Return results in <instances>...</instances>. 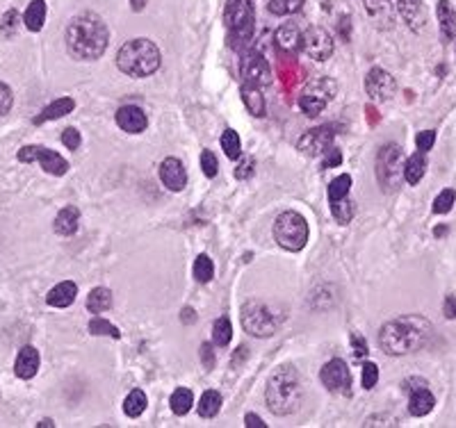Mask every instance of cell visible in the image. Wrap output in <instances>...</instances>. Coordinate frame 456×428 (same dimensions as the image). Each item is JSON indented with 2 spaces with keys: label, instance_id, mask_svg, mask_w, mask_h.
I'll return each instance as SVG.
<instances>
[{
  "label": "cell",
  "instance_id": "1",
  "mask_svg": "<svg viewBox=\"0 0 456 428\" xmlns=\"http://www.w3.org/2000/svg\"><path fill=\"white\" fill-rule=\"evenodd\" d=\"M110 43V30L101 16L92 12L78 14L71 18V23L66 26V48H69L71 58L83 62H94L103 58Z\"/></svg>",
  "mask_w": 456,
  "mask_h": 428
},
{
  "label": "cell",
  "instance_id": "2",
  "mask_svg": "<svg viewBox=\"0 0 456 428\" xmlns=\"http://www.w3.org/2000/svg\"><path fill=\"white\" fill-rule=\"evenodd\" d=\"M431 335V323L418 314H406L388 321L379 333V346L388 355H406L427 344Z\"/></svg>",
  "mask_w": 456,
  "mask_h": 428
},
{
  "label": "cell",
  "instance_id": "3",
  "mask_svg": "<svg viewBox=\"0 0 456 428\" xmlns=\"http://www.w3.org/2000/svg\"><path fill=\"white\" fill-rule=\"evenodd\" d=\"M265 399H267V408L274 414L285 417L299 410L304 399L302 392V382H299L297 371L287 365L279 367L267 380V390H265Z\"/></svg>",
  "mask_w": 456,
  "mask_h": 428
},
{
  "label": "cell",
  "instance_id": "4",
  "mask_svg": "<svg viewBox=\"0 0 456 428\" xmlns=\"http://www.w3.org/2000/svg\"><path fill=\"white\" fill-rule=\"evenodd\" d=\"M162 55L151 39H130L117 53V66L130 77H149L160 69Z\"/></svg>",
  "mask_w": 456,
  "mask_h": 428
},
{
  "label": "cell",
  "instance_id": "5",
  "mask_svg": "<svg viewBox=\"0 0 456 428\" xmlns=\"http://www.w3.org/2000/svg\"><path fill=\"white\" fill-rule=\"evenodd\" d=\"M274 240L285 251H302L308 244V223L299 212L287 210L274 221Z\"/></svg>",
  "mask_w": 456,
  "mask_h": 428
},
{
  "label": "cell",
  "instance_id": "6",
  "mask_svg": "<svg viewBox=\"0 0 456 428\" xmlns=\"http://www.w3.org/2000/svg\"><path fill=\"white\" fill-rule=\"evenodd\" d=\"M224 21L230 30V46L242 48L253 35V5L251 0H228Z\"/></svg>",
  "mask_w": 456,
  "mask_h": 428
},
{
  "label": "cell",
  "instance_id": "7",
  "mask_svg": "<svg viewBox=\"0 0 456 428\" xmlns=\"http://www.w3.org/2000/svg\"><path fill=\"white\" fill-rule=\"evenodd\" d=\"M404 178V155L397 144H386L376 155V180L383 191H395Z\"/></svg>",
  "mask_w": 456,
  "mask_h": 428
},
{
  "label": "cell",
  "instance_id": "8",
  "mask_svg": "<svg viewBox=\"0 0 456 428\" xmlns=\"http://www.w3.org/2000/svg\"><path fill=\"white\" fill-rule=\"evenodd\" d=\"M338 85L331 77H317V80L308 82L302 98H299V107H302L308 117H317L322 109L329 105V100L336 96Z\"/></svg>",
  "mask_w": 456,
  "mask_h": 428
},
{
  "label": "cell",
  "instance_id": "9",
  "mask_svg": "<svg viewBox=\"0 0 456 428\" xmlns=\"http://www.w3.org/2000/svg\"><path fill=\"white\" fill-rule=\"evenodd\" d=\"M242 326L253 337H270L276 331V319L272 310L260 301H249L242 308Z\"/></svg>",
  "mask_w": 456,
  "mask_h": 428
},
{
  "label": "cell",
  "instance_id": "10",
  "mask_svg": "<svg viewBox=\"0 0 456 428\" xmlns=\"http://www.w3.org/2000/svg\"><path fill=\"white\" fill-rule=\"evenodd\" d=\"M319 380H322V385L333 394H347V397L351 394V371H349L347 363L340 358H333L322 367Z\"/></svg>",
  "mask_w": 456,
  "mask_h": 428
},
{
  "label": "cell",
  "instance_id": "11",
  "mask_svg": "<svg viewBox=\"0 0 456 428\" xmlns=\"http://www.w3.org/2000/svg\"><path fill=\"white\" fill-rule=\"evenodd\" d=\"M302 48L306 50L310 60L327 62L333 55V39L324 28L310 26L302 32Z\"/></svg>",
  "mask_w": 456,
  "mask_h": 428
},
{
  "label": "cell",
  "instance_id": "12",
  "mask_svg": "<svg viewBox=\"0 0 456 428\" xmlns=\"http://www.w3.org/2000/svg\"><path fill=\"white\" fill-rule=\"evenodd\" d=\"M242 77H244V85H251V87H265L272 82V71H270V64L263 58V53L258 50H249L247 55L242 58Z\"/></svg>",
  "mask_w": 456,
  "mask_h": 428
},
{
  "label": "cell",
  "instance_id": "13",
  "mask_svg": "<svg viewBox=\"0 0 456 428\" xmlns=\"http://www.w3.org/2000/svg\"><path fill=\"white\" fill-rule=\"evenodd\" d=\"M333 137H336V132H333V128H329V126L313 128L299 137L297 151L308 157H322L333 146Z\"/></svg>",
  "mask_w": 456,
  "mask_h": 428
},
{
  "label": "cell",
  "instance_id": "14",
  "mask_svg": "<svg viewBox=\"0 0 456 428\" xmlns=\"http://www.w3.org/2000/svg\"><path fill=\"white\" fill-rule=\"evenodd\" d=\"M365 92L374 100H391L397 92V82L388 71L372 69L365 77Z\"/></svg>",
  "mask_w": 456,
  "mask_h": 428
},
{
  "label": "cell",
  "instance_id": "15",
  "mask_svg": "<svg viewBox=\"0 0 456 428\" xmlns=\"http://www.w3.org/2000/svg\"><path fill=\"white\" fill-rule=\"evenodd\" d=\"M160 180L169 191H183L187 185V171L185 164L178 157H166L160 164Z\"/></svg>",
  "mask_w": 456,
  "mask_h": 428
},
{
  "label": "cell",
  "instance_id": "16",
  "mask_svg": "<svg viewBox=\"0 0 456 428\" xmlns=\"http://www.w3.org/2000/svg\"><path fill=\"white\" fill-rule=\"evenodd\" d=\"M115 119H117V126L128 134H139L149 126L147 114H144V109L137 105H124L117 112Z\"/></svg>",
  "mask_w": 456,
  "mask_h": 428
},
{
  "label": "cell",
  "instance_id": "17",
  "mask_svg": "<svg viewBox=\"0 0 456 428\" xmlns=\"http://www.w3.org/2000/svg\"><path fill=\"white\" fill-rule=\"evenodd\" d=\"M397 3V9L402 18L408 23L410 30H422L427 26V7L422 0H395Z\"/></svg>",
  "mask_w": 456,
  "mask_h": 428
},
{
  "label": "cell",
  "instance_id": "18",
  "mask_svg": "<svg viewBox=\"0 0 456 428\" xmlns=\"http://www.w3.org/2000/svg\"><path fill=\"white\" fill-rule=\"evenodd\" d=\"M39 371V351L35 346H23L16 355V363H14V374L23 380L35 378Z\"/></svg>",
  "mask_w": 456,
  "mask_h": 428
},
{
  "label": "cell",
  "instance_id": "19",
  "mask_svg": "<svg viewBox=\"0 0 456 428\" xmlns=\"http://www.w3.org/2000/svg\"><path fill=\"white\" fill-rule=\"evenodd\" d=\"M410 397H408V412L413 417H425L433 410V405H436V399H433V394L427 390V382H422L420 387H408Z\"/></svg>",
  "mask_w": 456,
  "mask_h": 428
},
{
  "label": "cell",
  "instance_id": "20",
  "mask_svg": "<svg viewBox=\"0 0 456 428\" xmlns=\"http://www.w3.org/2000/svg\"><path fill=\"white\" fill-rule=\"evenodd\" d=\"M37 162L41 164V168L51 176H64L69 171V162L64 160L60 153H55L51 149H43V146H37Z\"/></svg>",
  "mask_w": 456,
  "mask_h": 428
},
{
  "label": "cell",
  "instance_id": "21",
  "mask_svg": "<svg viewBox=\"0 0 456 428\" xmlns=\"http://www.w3.org/2000/svg\"><path fill=\"white\" fill-rule=\"evenodd\" d=\"M75 296H78V285L71 283V280H64V283L55 285L48 291L46 303H48V306H53V308H69L71 303L75 301Z\"/></svg>",
  "mask_w": 456,
  "mask_h": 428
},
{
  "label": "cell",
  "instance_id": "22",
  "mask_svg": "<svg viewBox=\"0 0 456 428\" xmlns=\"http://www.w3.org/2000/svg\"><path fill=\"white\" fill-rule=\"evenodd\" d=\"M276 46L285 53H297L302 48V30L297 23H283L276 30Z\"/></svg>",
  "mask_w": 456,
  "mask_h": 428
},
{
  "label": "cell",
  "instance_id": "23",
  "mask_svg": "<svg viewBox=\"0 0 456 428\" xmlns=\"http://www.w3.org/2000/svg\"><path fill=\"white\" fill-rule=\"evenodd\" d=\"M80 226V210L73 205H66L60 210V214L55 217V232L62 235V237H69Z\"/></svg>",
  "mask_w": 456,
  "mask_h": 428
},
{
  "label": "cell",
  "instance_id": "24",
  "mask_svg": "<svg viewBox=\"0 0 456 428\" xmlns=\"http://www.w3.org/2000/svg\"><path fill=\"white\" fill-rule=\"evenodd\" d=\"M436 14H438V28H440L442 39L452 41L456 37V14L447 0H440L436 7Z\"/></svg>",
  "mask_w": 456,
  "mask_h": 428
},
{
  "label": "cell",
  "instance_id": "25",
  "mask_svg": "<svg viewBox=\"0 0 456 428\" xmlns=\"http://www.w3.org/2000/svg\"><path fill=\"white\" fill-rule=\"evenodd\" d=\"M425 173H427V153L418 151L404 162V180L408 185H418L425 178Z\"/></svg>",
  "mask_w": 456,
  "mask_h": 428
},
{
  "label": "cell",
  "instance_id": "26",
  "mask_svg": "<svg viewBox=\"0 0 456 428\" xmlns=\"http://www.w3.org/2000/svg\"><path fill=\"white\" fill-rule=\"evenodd\" d=\"M75 107V100L69 98V96H64V98H58V100H53V103L48 107H43L41 114L35 119V123L39 126V123H46V121H55V119H62L64 114H71Z\"/></svg>",
  "mask_w": 456,
  "mask_h": 428
},
{
  "label": "cell",
  "instance_id": "27",
  "mask_svg": "<svg viewBox=\"0 0 456 428\" xmlns=\"http://www.w3.org/2000/svg\"><path fill=\"white\" fill-rule=\"evenodd\" d=\"M112 308V291L107 287H94L87 296V310L92 314H103Z\"/></svg>",
  "mask_w": 456,
  "mask_h": 428
},
{
  "label": "cell",
  "instance_id": "28",
  "mask_svg": "<svg viewBox=\"0 0 456 428\" xmlns=\"http://www.w3.org/2000/svg\"><path fill=\"white\" fill-rule=\"evenodd\" d=\"M368 14L376 21L379 26H391L393 23V7L391 0H363Z\"/></svg>",
  "mask_w": 456,
  "mask_h": 428
},
{
  "label": "cell",
  "instance_id": "29",
  "mask_svg": "<svg viewBox=\"0 0 456 428\" xmlns=\"http://www.w3.org/2000/svg\"><path fill=\"white\" fill-rule=\"evenodd\" d=\"M43 21H46V3H43V0H32L23 16L26 28L30 32H39L43 28Z\"/></svg>",
  "mask_w": 456,
  "mask_h": 428
},
{
  "label": "cell",
  "instance_id": "30",
  "mask_svg": "<svg viewBox=\"0 0 456 428\" xmlns=\"http://www.w3.org/2000/svg\"><path fill=\"white\" fill-rule=\"evenodd\" d=\"M240 94H242L244 105H247V109L251 112L253 117H263V114H265V96L260 94V89H258V87L242 85Z\"/></svg>",
  "mask_w": 456,
  "mask_h": 428
},
{
  "label": "cell",
  "instance_id": "31",
  "mask_svg": "<svg viewBox=\"0 0 456 428\" xmlns=\"http://www.w3.org/2000/svg\"><path fill=\"white\" fill-rule=\"evenodd\" d=\"M169 405H171V412L178 414V417H183L192 410V405H194V394L190 387H176V392L171 394V399H169Z\"/></svg>",
  "mask_w": 456,
  "mask_h": 428
},
{
  "label": "cell",
  "instance_id": "32",
  "mask_svg": "<svg viewBox=\"0 0 456 428\" xmlns=\"http://www.w3.org/2000/svg\"><path fill=\"white\" fill-rule=\"evenodd\" d=\"M221 410V394L217 390H208L203 392L201 401H198V414L206 417V419H213Z\"/></svg>",
  "mask_w": 456,
  "mask_h": 428
},
{
  "label": "cell",
  "instance_id": "33",
  "mask_svg": "<svg viewBox=\"0 0 456 428\" xmlns=\"http://www.w3.org/2000/svg\"><path fill=\"white\" fill-rule=\"evenodd\" d=\"M331 212H333V219H336L340 226H347L356 214V205H354V200H349V196H344L340 200L331 203Z\"/></svg>",
  "mask_w": 456,
  "mask_h": 428
},
{
  "label": "cell",
  "instance_id": "34",
  "mask_svg": "<svg viewBox=\"0 0 456 428\" xmlns=\"http://www.w3.org/2000/svg\"><path fill=\"white\" fill-rule=\"evenodd\" d=\"M147 403H149L147 394H144L142 390H132L124 401V412L135 419V417H139L144 410H147Z\"/></svg>",
  "mask_w": 456,
  "mask_h": 428
},
{
  "label": "cell",
  "instance_id": "35",
  "mask_svg": "<svg viewBox=\"0 0 456 428\" xmlns=\"http://www.w3.org/2000/svg\"><path fill=\"white\" fill-rule=\"evenodd\" d=\"M192 274L198 283H210V280L215 278V264H213V260H210V255L201 253L196 257L194 267H192Z\"/></svg>",
  "mask_w": 456,
  "mask_h": 428
},
{
  "label": "cell",
  "instance_id": "36",
  "mask_svg": "<svg viewBox=\"0 0 456 428\" xmlns=\"http://www.w3.org/2000/svg\"><path fill=\"white\" fill-rule=\"evenodd\" d=\"M233 340V323L228 317H219L213 326V342L217 346H228Z\"/></svg>",
  "mask_w": 456,
  "mask_h": 428
},
{
  "label": "cell",
  "instance_id": "37",
  "mask_svg": "<svg viewBox=\"0 0 456 428\" xmlns=\"http://www.w3.org/2000/svg\"><path fill=\"white\" fill-rule=\"evenodd\" d=\"M221 149H224V153L228 155V160H238L242 153L240 134L235 130H224V134H221Z\"/></svg>",
  "mask_w": 456,
  "mask_h": 428
},
{
  "label": "cell",
  "instance_id": "38",
  "mask_svg": "<svg viewBox=\"0 0 456 428\" xmlns=\"http://www.w3.org/2000/svg\"><path fill=\"white\" fill-rule=\"evenodd\" d=\"M349 189H351V176H347V173L338 176V178L329 185V203L340 200V198H344V196H349Z\"/></svg>",
  "mask_w": 456,
  "mask_h": 428
},
{
  "label": "cell",
  "instance_id": "39",
  "mask_svg": "<svg viewBox=\"0 0 456 428\" xmlns=\"http://www.w3.org/2000/svg\"><path fill=\"white\" fill-rule=\"evenodd\" d=\"M304 0H270V12L276 16H290L302 9Z\"/></svg>",
  "mask_w": 456,
  "mask_h": 428
},
{
  "label": "cell",
  "instance_id": "40",
  "mask_svg": "<svg viewBox=\"0 0 456 428\" xmlns=\"http://www.w3.org/2000/svg\"><path fill=\"white\" fill-rule=\"evenodd\" d=\"M89 333L92 335H107V337H115V340H121V331L115 323H110L103 317H94L92 321H89Z\"/></svg>",
  "mask_w": 456,
  "mask_h": 428
},
{
  "label": "cell",
  "instance_id": "41",
  "mask_svg": "<svg viewBox=\"0 0 456 428\" xmlns=\"http://www.w3.org/2000/svg\"><path fill=\"white\" fill-rule=\"evenodd\" d=\"M456 200V191L454 189H442L440 194L433 200V212L436 214H447Z\"/></svg>",
  "mask_w": 456,
  "mask_h": 428
},
{
  "label": "cell",
  "instance_id": "42",
  "mask_svg": "<svg viewBox=\"0 0 456 428\" xmlns=\"http://www.w3.org/2000/svg\"><path fill=\"white\" fill-rule=\"evenodd\" d=\"M376 380H379V367H376L374 363H365L363 365V390H372L376 385Z\"/></svg>",
  "mask_w": 456,
  "mask_h": 428
},
{
  "label": "cell",
  "instance_id": "43",
  "mask_svg": "<svg viewBox=\"0 0 456 428\" xmlns=\"http://www.w3.org/2000/svg\"><path fill=\"white\" fill-rule=\"evenodd\" d=\"M201 168L208 178H215L219 171V164H217V157L213 155V151H203L201 153Z\"/></svg>",
  "mask_w": 456,
  "mask_h": 428
},
{
  "label": "cell",
  "instance_id": "44",
  "mask_svg": "<svg viewBox=\"0 0 456 428\" xmlns=\"http://www.w3.org/2000/svg\"><path fill=\"white\" fill-rule=\"evenodd\" d=\"M14 105V94L5 82H0V117H5Z\"/></svg>",
  "mask_w": 456,
  "mask_h": 428
},
{
  "label": "cell",
  "instance_id": "45",
  "mask_svg": "<svg viewBox=\"0 0 456 428\" xmlns=\"http://www.w3.org/2000/svg\"><path fill=\"white\" fill-rule=\"evenodd\" d=\"M62 144H64L69 151H78V149H80V144H83L80 132H78L75 128H66V130L62 132Z\"/></svg>",
  "mask_w": 456,
  "mask_h": 428
},
{
  "label": "cell",
  "instance_id": "46",
  "mask_svg": "<svg viewBox=\"0 0 456 428\" xmlns=\"http://www.w3.org/2000/svg\"><path fill=\"white\" fill-rule=\"evenodd\" d=\"M433 144H436V132H433V130H422V132H418V137H415L418 151L427 153V151H431Z\"/></svg>",
  "mask_w": 456,
  "mask_h": 428
},
{
  "label": "cell",
  "instance_id": "47",
  "mask_svg": "<svg viewBox=\"0 0 456 428\" xmlns=\"http://www.w3.org/2000/svg\"><path fill=\"white\" fill-rule=\"evenodd\" d=\"M322 157H324V160H322V166H324V168L340 166V162H342V153H340L338 149H333V146H331V149H329L324 155H322Z\"/></svg>",
  "mask_w": 456,
  "mask_h": 428
},
{
  "label": "cell",
  "instance_id": "48",
  "mask_svg": "<svg viewBox=\"0 0 456 428\" xmlns=\"http://www.w3.org/2000/svg\"><path fill=\"white\" fill-rule=\"evenodd\" d=\"M351 346H354V355L356 358H365V355H368V344H365L363 335L354 333L351 335Z\"/></svg>",
  "mask_w": 456,
  "mask_h": 428
},
{
  "label": "cell",
  "instance_id": "49",
  "mask_svg": "<svg viewBox=\"0 0 456 428\" xmlns=\"http://www.w3.org/2000/svg\"><path fill=\"white\" fill-rule=\"evenodd\" d=\"M18 160L26 164L37 162V146H23V149L18 151Z\"/></svg>",
  "mask_w": 456,
  "mask_h": 428
},
{
  "label": "cell",
  "instance_id": "50",
  "mask_svg": "<svg viewBox=\"0 0 456 428\" xmlns=\"http://www.w3.org/2000/svg\"><path fill=\"white\" fill-rule=\"evenodd\" d=\"M253 166H255V162L253 160H244L240 166H238V171H235V178H240V180H244V178H249L251 173H253Z\"/></svg>",
  "mask_w": 456,
  "mask_h": 428
},
{
  "label": "cell",
  "instance_id": "51",
  "mask_svg": "<svg viewBox=\"0 0 456 428\" xmlns=\"http://www.w3.org/2000/svg\"><path fill=\"white\" fill-rule=\"evenodd\" d=\"M442 312H445V317H447V319H456V296H447V299H445Z\"/></svg>",
  "mask_w": 456,
  "mask_h": 428
},
{
  "label": "cell",
  "instance_id": "52",
  "mask_svg": "<svg viewBox=\"0 0 456 428\" xmlns=\"http://www.w3.org/2000/svg\"><path fill=\"white\" fill-rule=\"evenodd\" d=\"M201 358H203V367H206V369H213L215 355H213V351H210V344H203V346H201Z\"/></svg>",
  "mask_w": 456,
  "mask_h": 428
},
{
  "label": "cell",
  "instance_id": "53",
  "mask_svg": "<svg viewBox=\"0 0 456 428\" xmlns=\"http://www.w3.org/2000/svg\"><path fill=\"white\" fill-rule=\"evenodd\" d=\"M244 426H247V428H265L267 424H263V419H260L258 414L249 412L247 417H244Z\"/></svg>",
  "mask_w": 456,
  "mask_h": 428
},
{
  "label": "cell",
  "instance_id": "54",
  "mask_svg": "<svg viewBox=\"0 0 456 428\" xmlns=\"http://www.w3.org/2000/svg\"><path fill=\"white\" fill-rule=\"evenodd\" d=\"M14 26H16V12L12 9V12H7V16L3 18V30H7V28L14 30Z\"/></svg>",
  "mask_w": 456,
  "mask_h": 428
},
{
  "label": "cell",
  "instance_id": "55",
  "mask_svg": "<svg viewBox=\"0 0 456 428\" xmlns=\"http://www.w3.org/2000/svg\"><path fill=\"white\" fill-rule=\"evenodd\" d=\"M130 7L132 12H142V9L147 7V0H130Z\"/></svg>",
  "mask_w": 456,
  "mask_h": 428
},
{
  "label": "cell",
  "instance_id": "56",
  "mask_svg": "<svg viewBox=\"0 0 456 428\" xmlns=\"http://www.w3.org/2000/svg\"><path fill=\"white\" fill-rule=\"evenodd\" d=\"M37 426H39V428H41V426H55V424H53V422H51V419H43V422H39V424H37Z\"/></svg>",
  "mask_w": 456,
  "mask_h": 428
}]
</instances>
